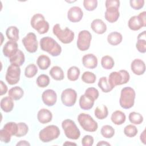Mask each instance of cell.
I'll return each mask as SVG.
<instances>
[{
  "instance_id": "1",
  "label": "cell",
  "mask_w": 146,
  "mask_h": 146,
  "mask_svg": "<svg viewBox=\"0 0 146 146\" xmlns=\"http://www.w3.org/2000/svg\"><path fill=\"white\" fill-rule=\"evenodd\" d=\"M40 47L42 50L47 52L52 56L59 55L62 52V47L52 38L43 37L40 40Z\"/></svg>"
},
{
  "instance_id": "2",
  "label": "cell",
  "mask_w": 146,
  "mask_h": 146,
  "mask_svg": "<svg viewBox=\"0 0 146 146\" xmlns=\"http://www.w3.org/2000/svg\"><path fill=\"white\" fill-rule=\"evenodd\" d=\"M106 11L104 13L105 19L110 23L116 22L119 17V8L120 1L118 0H107L105 2Z\"/></svg>"
},
{
  "instance_id": "3",
  "label": "cell",
  "mask_w": 146,
  "mask_h": 146,
  "mask_svg": "<svg viewBox=\"0 0 146 146\" xmlns=\"http://www.w3.org/2000/svg\"><path fill=\"white\" fill-rule=\"evenodd\" d=\"M136 93L133 88L131 87H125L121 89L119 103L124 109H129L132 107L135 103Z\"/></svg>"
},
{
  "instance_id": "4",
  "label": "cell",
  "mask_w": 146,
  "mask_h": 146,
  "mask_svg": "<svg viewBox=\"0 0 146 146\" xmlns=\"http://www.w3.org/2000/svg\"><path fill=\"white\" fill-rule=\"evenodd\" d=\"M53 34L58 38V39L64 44H68L72 42L74 39V33L68 29L66 27L62 29L59 24H55L52 28Z\"/></svg>"
},
{
  "instance_id": "5",
  "label": "cell",
  "mask_w": 146,
  "mask_h": 146,
  "mask_svg": "<svg viewBox=\"0 0 146 146\" xmlns=\"http://www.w3.org/2000/svg\"><path fill=\"white\" fill-rule=\"evenodd\" d=\"M130 79L128 72L125 70H121L119 71L112 72L108 77V83L113 88L116 86L122 85L127 83Z\"/></svg>"
},
{
  "instance_id": "6",
  "label": "cell",
  "mask_w": 146,
  "mask_h": 146,
  "mask_svg": "<svg viewBox=\"0 0 146 146\" xmlns=\"http://www.w3.org/2000/svg\"><path fill=\"white\" fill-rule=\"evenodd\" d=\"M60 129L55 125H50L41 129L39 133V138L43 143H48L57 139L60 135Z\"/></svg>"
},
{
  "instance_id": "7",
  "label": "cell",
  "mask_w": 146,
  "mask_h": 146,
  "mask_svg": "<svg viewBox=\"0 0 146 146\" xmlns=\"http://www.w3.org/2000/svg\"><path fill=\"white\" fill-rule=\"evenodd\" d=\"M31 27L40 34H44L49 30V23L44 19V17L39 13L34 14L30 21Z\"/></svg>"
},
{
  "instance_id": "8",
  "label": "cell",
  "mask_w": 146,
  "mask_h": 146,
  "mask_svg": "<svg viewBox=\"0 0 146 146\" xmlns=\"http://www.w3.org/2000/svg\"><path fill=\"white\" fill-rule=\"evenodd\" d=\"M62 127L66 136L72 140H77L80 136V132L75 123L71 119H65L62 123Z\"/></svg>"
},
{
  "instance_id": "9",
  "label": "cell",
  "mask_w": 146,
  "mask_h": 146,
  "mask_svg": "<svg viewBox=\"0 0 146 146\" xmlns=\"http://www.w3.org/2000/svg\"><path fill=\"white\" fill-rule=\"evenodd\" d=\"M78 120L82 128L87 132H95L98 129L97 122L88 114L81 113L78 116Z\"/></svg>"
},
{
  "instance_id": "10",
  "label": "cell",
  "mask_w": 146,
  "mask_h": 146,
  "mask_svg": "<svg viewBox=\"0 0 146 146\" xmlns=\"http://www.w3.org/2000/svg\"><path fill=\"white\" fill-rule=\"evenodd\" d=\"M92 39V35L88 30H82L79 33L76 46L78 49L80 51H84L87 50L91 44Z\"/></svg>"
},
{
  "instance_id": "11",
  "label": "cell",
  "mask_w": 146,
  "mask_h": 146,
  "mask_svg": "<svg viewBox=\"0 0 146 146\" xmlns=\"http://www.w3.org/2000/svg\"><path fill=\"white\" fill-rule=\"evenodd\" d=\"M21 68L20 66L11 64L7 69L5 75L6 82L10 85L17 84L20 80Z\"/></svg>"
},
{
  "instance_id": "12",
  "label": "cell",
  "mask_w": 146,
  "mask_h": 146,
  "mask_svg": "<svg viewBox=\"0 0 146 146\" xmlns=\"http://www.w3.org/2000/svg\"><path fill=\"white\" fill-rule=\"evenodd\" d=\"M128 27L133 31H137L146 26V12L143 11L138 15L131 17L128 22Z\"/></svg>"
},
{
  "instance_id": "13",
  "label": "cell",
  "mask_w": 146,
  "mask_h": 146,
  "mask_svg": "<svg viewBox=\"0 0 146 146\" xmlns=\"http://www.w3.org/2000/svg\"><path fill=\"white\" fill-rule=\"evenodd\" d=\"M26 50L30 53H34L38 50V43L36 35L34 33H29L22 40Z\"/></svg>"
},
{
  "instance_id": "14",
  "label": "cell",
  "mask_w": 146,
  "mask_h": 146,
  "mask_svg": "<svg viewBox=\"0 0 146 146\" xmlns=\"http://www.w3.org/2000/svg\"><path fill=\"white\" fill-rule=\"evenodd\" d=\"M60 98L63 104L67 107H72L76 103L77 93L72 88H66L62 91Z\"/></svg>"
},
{
  "instance_id": "15",
  "label": "cell",
  "mask_w": 146,
  "mask_h": 146,
  "mask_svg": "<svg viewBox=\"0 0 146 146\" xmlns=\"http://www.w3.org/2000/svg\"><path fill=\"white\" fill-rule=\"evenodd\" d=\"M42 99L45 105L49 107L53 106L57 101L56 93L53 90L47 89L42 93Z\"/></svg>"
},
{
  "instance_id": "16",
  "label": "cell",
  "mask_w": 146,
  "mask_h": 146,
  "mask_svg": "<svg viewBox=\"0 0 146 146\" xmlns=\"http://www.w3.org/2000/svg\"><path fill=\"white\" fill-rule=\"evenodd\" d=\"M83 16V12L80 7L78 6L71 7L67 12L68 19L73 23L78 22L81 21Z\"/></svg>"
},
{
  "instance_id": "17",
  "label": "cell",
  "mask_w": 146,
  "mask_h": 146,
  "mask_svg": "<svg viewBox=\"0 0 146 146\" xmlns=\"http://www.w3.org/2000/svg\"><path fill=\"white\" fill-rule=\"evenodd\" d=\"M18 50V46L17 42L9 40L5 44L2 51L5 56L10 58L15 55Z\"/></svg>"
},
{
  "instance_id": "18",
  "label": "cell",
  "mask_w": 146,
  "mask_h": 146,
  "mask_svg": "<svg viewBox=\"0 0 146 146\" xmlns=\"http://www.w3.org/2000/svg\"><path fill=\"white\" fill-rule=\"evenodd\" d=\"M131 68L132 72L137 75H143L145 71V64L140 59H134L131 64Z\"/></svg>"
},
{
  "instance_id": "19",
  "label": "cell",
  "mask_w": 146,
  "mask_h": 146,
  "mask_svg": "<svg viewBox=\"0 0 146 146\" xmlns=\"http://www.w3.org/2000/svg\"><path fill=\"white\" fill-rule=\"evenodd\" d=\"M83 66L90 69H94L98 66V58L93 54H87L82 58Z\"/></svg>"
},
{
  "instance_id": "20",
  "label": "cell",
  "mask_w": 146,
  "mask_h": 146,
  "mask_svg": "<svg viewBox=\"0 0 146 146\" xmlns=\"http://www.w3.org/2000/svg\"><path fill=\"white\" fill-rule=\"evenodd\" d=\"M94 102L95 100L86 94L81 95L79 100L80 108L84 110H89L91 109L94 105Z\"/></svg>"
},
{
  "instance_id": "21",
  "label": "cell",
  "mask_w": 146,
  "mask_h": 146,
  "mask_svg": "<svg viewBox=\"0 0 146 146\" xmlns=\"http://www.w3.org/2000/svg\"><path fill=\"white\" fill-rule=\"evenodd\" d=\"M37 119L41 124H47L52 120V112L46 108H42L38 112Z\"/></svg>"
},
{
  "instance_id": "22",
  "label": "cell",
  "mask_w": 146,
  "mask_h": 146,
  "mask_svg": "<svg viewBox=\"0 0 146 146\" xmlns=\"http://www.w3.org/2000/svg\"><path fill=\"white\" fill-rule=\"evenodd\" d=\"M92 30L98 34H103L107 30L106 24L100 19H95L91 23Z\"/></svg>"
},
{
  "instance_id": "23",
  "label": "cell",
  "mask_w": 146,
  "mask_h": 146,
  "mask_svg": "<svg viewBox=\"0 0 146 146\" xmlns=\"http://www.w3.org/2000/svg\"><path fill=\"white\" fill-rule=\"evenodd\" d=\"M146 31H144L140 33L137 36V40L136 44V47L139 52L145 53L146 52Z\"/></svg>"
},
{
  "instance_id": "24",
  "label": "cell",
  "mask_w": 146,
  "mask_h": 146,
  "mask_svg": "<svg viewBox=\"0 0 146 146\" xmlns=\"http://www.w3.org/2000/svg\"><path fill=\"white\" fill-rule=\"evenodd\" d=\"M1 108L5 112H11L14 106L13 99L9 96H5L1 100Z\"/></svg>"
},
{
  "instance_id": "25",
  "label": "cell",
  "mask_w": 146,
  "mask_h": 146,
  "mask_svg": "<svg viewBox=\"0 0 146 146\" xmlns=\"http://www.w3.org/2000/svg\"><path fill=\"white\" fill-rule=\"evenodd\" d=\"M111 121L116 125H121L123 124L126 119L125 115L121 111L117 110L114 111L111 116Z\"/></svg>"
},
{
  "instance_id": "26",
  "label": "cell",
  "mask_w": 146,
  "mask_h": 146,
  "mask_svg": "<svg viewBox=\"0 0 146 146\" xmlns=\"http://www.w3.org/2000/svg\"><path fill=\"white\" fill-rule=\"evenodd\" d=\"M123 40L122 35L117 31H113L110 33L107 36V41L108 43L112 46H116L120 44Z\"/></svg>"
},
{
  "instance_id": "27",
  "label": "cell",
  "mask_w": 146,
  "mask_h": 146,
  "mask_svg": "<svg viewBox=\"0 0 146 146\" xmlns=\"http://www.w3.org/2000/svg\"><path fill=\"white\" fill-rule=\"evenodd\" d=\"M9 61L11 64L21 66L25 61V55L21 50L18 49L16 54L9 58Z\"/></svg>"
},
{
  "instance_id": "28",
  "label": "cell",
  "mask_w": 146,
  "mask_h": 146,
  "mask_svg": "<svg viewBox=\"0 0 146 146\" xmlns=\"http://www.w3.org/2000/svg\"><path fill=\"white\" fill-rule=\"evenodd\" d=\"M49 74L51 78L55 80H62L64 78V74L61 67L55 66H53L50 70Z\"/></svg>"
},
{
  "instance_id": "29",
  "label": "cell",
  "mask_w": 146,
  "mask_h": 146,
  "mask_svg": "<svg viewBox=\"0 0 146 146\" xmlns=\"http://www.w3.org/2000/svg\"><path fill=\"white\" fill-rule=\"evenodd\" d=\"M36 64L40 70H47L51 64V60L48 56L41 55L38 56L36 60Z\"/></svg>"
},
{
  "instance_id": "30",
  "label": "cell",
  "mask_w": 146,
  "mask_h": 146,
  "mask_svg": "<svg viewBox=\"0 0 146 146\" xmlns=\"http://www.w3.org/2000/svg\"><path fill=\"white\" fill-rule=\"evenodd\" d=\"M19 31L16 26H9L6 30V35L10 40L17 42L19 39Z\"/></svg>"
},
{
  "instance_id": "31",
  "label": "cell",
  "mask_w": 146,
  "mask_h": 146,
  "mask_svg": "<svg viewBox=\"0 0 146 146\" xmlns=\"http://www.w3.org/2000/svg\"><path fill=\"white\" fill-rule=\"evenodd\" d=\"M24 94L23 89L19 86L12 87L8 91V95L14 100H19L22 98Z\"/></svg>"
},
{
  "instance_id": "32",
  "label": "cell",
  "mask_w": 146,
  "mask_h": 146,
  "mask_svg": "<svg viewBox=\"0 0 146 146\" xmlns=\"http://www.w3.org/2000/svg\"><path fill=\"white\" fill-rule=\"evenodd\" d=\"M95 117L100 120H103L106 118L108 115V108L104 104L100 105L96 107L94 111Z\"/></svg>"
},
{
  "instance_id": "33",
  "label": "cell",
  "mask_w": 146,
  "mask_h": 146,
  "mask_svg": "<svg viewBox=\"0 0 146 146\" xmlns=\"http://www.w3.org/2000/svg\"><path fill=\"white\" fill-rule=\"evenodd\" d=\"M80 70L76 66H71L67 70V78L70 81H76L80 75Z\"/></svg>"
},
{
  "instance_id": "34",
  "label": "cell",
  "mask_w": 146,
  "mask_h": 146,
  "mask_svg": "<svg viewBox=\"0 0 146 146\" xmlns=\"http://www.w3.org/2000/svg\"><path fill=\"white\" fill-rule=\"evenodd\" d=\"M98 85L103 92H110L113 90V88L109 84L107 78L106 76H103L99 79Z\"/></svg>"
},
{
  "instance_id": "35",
  "label": "cell",
  "mask_w": 146,
  "mask_h": 146,
  "mask_svg": "<svg viewBox=\"0 0 146 146\" xmlns=\"http://www.w3.org/2000/svg\"><path fill=\"white\" fill-rule=\"evenodd\" d=\"M115 64L113 59L109 55L103 56L101 59V65L106 70L112 69Z\"/></svg>"
},
{
  "instance_id": "36",
  "label": "cell",
  "mask_w": 146,
  "mask_h": 146,
  "mask_svg": "<svg viewBox=\"0 0 146 146\" xmlns=\"http://www.w3.org/2000/svg\"><path fill=\"white\" fill-rule=\"evenodd\" d=\"M100 133L104 137L110 139L112 137L115 135V129L111 125H104L102 126Z\"/></svg>"
},
{
  "instance_id": "37",
  "label": "cell",
  "mask_w": 146,
  "mask_h": 146,
  "mask_svg": "<svg viewBox=\"0 0 146 146\" xmlns=\"http://www.w3.org/2000/svg\"><path fill=\"white\" fill-rule=\"evenodd\" d=\"M128 119L129 121L134 124H140L143 121V117L141 114L134 111L130 112Z\"/></svg>"
},
{
  "instance_id": "38",
  "label": "cell",
  "mask_w": 146,
  "mask_h": 146,
  "mask_svg": "<svg viewBox=\"0 0 146 146\" xmlns=\"http://www.w3.org/2000/svg\"><path fill=\"white\" fill-rule=\"evenodd\" d=\"M96 77L95 74L90 71H85L82 75V80L83 82L88 84L94 83L96 81Z\"/></svg>"
},
{
  "instance_id": "39",
  "label": "cell",
  "mask_w": 146,
  "mask_h": 146,
  "mask_svg": "<svg viewBox=\"0 0 146 146\" xmlns=\"http://www.w3.org/2000/svg\"><path fill=\"white\" fill-rule=\"evenodd\" d=\"M36 83L38 87L44 88L48 86L50 83V78L46 74H40L38 76Z\"/></svg>"
},
{
  "instance_id": "40",
  "label": "cell",
  "mask_w": 146,
  "mask_h": 146,
  "mask_svg": "<svg viewBox=\"0 0 146 146\" xmlns=\"http://www.w3.org/2000/svg\"><path fill=\"white\" fill-rule=\"evenodd\" d=\"M38 72V68L34 64H30L27 65L25 70V75L28 78L34 77Z\"/></svg>"
},
{
  "instance_id": "41",
  "label": "cell",
  "mask_w": 146,
  "mask_h": 146,
  "mask_svg": "<svg viewBox=\"0 0 146 146\" xmlns=\"http://www.w3.org/2000/svg\"><path fill=\"white\" fill-rule=\"evenodd\" d=\"M138 132L136 127L132 124L126 125L124 128V133L128 137H135Z\"/></svg>"
},
{
  "instance_id": "42",
  "label": "cell",
  "mask_w": 146,
  "mask_h": 146,
  "mask_svg": "<svg viewBox=\"0 0 146 146\" xmlns=\"http://www.w3.org/2000/svg\"><path fill=\"white\" fill-rule=\"evenodd\" d=\"M17 124H18V132L15 135V136L22 137V136H25L29 131L28 125L25 123H23V122H20Z\"/></svg>"
},
{
  "instance_id": "43",
  "label": "cell",
  "mask_w": 146,
  "mask_h": 146,
  "mask_svg": "<svg viewBox=\"0 0 146 146\" xmlns=\"http://www.w3.org/2000/svg\"><path fill=\"white\" fill-rule=\"evenodd\" d=\"M3 128L6 129L11 136H15L18 132V124L15 122H8L4 125Z\"/></svg>"
},
{
  "instance_id": "44",
  "label": "cell",
  "mask_w": 146,
  "mask_h": 146,
  "mask_svg": "<svg viewBox=\"0 0 146 146\" xmlns=\"http://www.w3.org/2000/svg\"><path fill=\"white\" fill-rule=\"evenodd\" d=\"M83 6L87 11H91L94 10L98 6V1L96 0H84Z\"/></svg>"
},
{
  "instance_id": "45",
  "label": "cell",
  "mask_w": 146,
  "mask_h": 146,
  "mask_svg": "<svg viewBox=\"0 0 146 146\" xmlns=\"http://www.w3.org/2000/svg\"><path fill=\"white\" fill-rule=\"evenodd\" d=\"M11 135L5 129L3 128L0 130V140L2 142L8 143L11 140Z\"/></svg>"
},
{
  "instance_id": "46",
  "label": "cell",
  "mask_w": 146,
  "mask_h": 146,
  "mask_svg": "<svg viewBox=\"0 0 146 146\" xmlns=\"http://www.w3.org/2000/svg\"><path fill=\"white\" fill-rule=\"evenodd\" d=\"M84 94L91 96L95 100L98 98L99 95L98 90L96 88H94V87H89V88H87L85 91Z\"/></svg>"
},
{
  "instance_id": "47",
  "label": "cell",
  "mask_w": 146,
  "mask_h": 146,
  "mask_svg": "<svg viewBox=\"0 0 146 146\" xmlns=\"http://www.w3.org/2000/svg\"><path fill=\"white\" fill-rule=\"evenodd\" d=\"M145 1L144 0H131L129 4L131 7L135 10H140L143 7Z\"/></svg>"
},
{
  "instance_id": "48",
  "label": "cell",
  "mask_w": 146,
  "mask_h": 146,
  "mask_svg": "<svg viewBox=\"0 0 146 146\" xmlns=\"http://www.w3.org/2000/svg\"><path fill=\"white\" fill-rule=\"evenodd\" d=\"M94 139L91 135H85L82 139V144L83 146H91L93 145Z\"/></svg>"
},
{
  "instance_id": "49",
  "label": "cell",
  "mask_w": 146,
  "mask_h": 146,
  "mask_svg": "<svg viewBox=\"0 0 146 146\" xmlns=\"http://www.w3.org/2000/svg\"><path fill=\"white\" fill-rule=\"evenodd\" d=\"M0 95L2 96L7 92V87L2 80H0Z\"/></svg>"
},
{
  "instance_id": "50",
  "label": "cell",
  "mask_w": 146,
  "mask_h": 146,
  "mask_svg": "<svg viewBox=\"0 0 146 146\" xmlns=\"http://www.w3.org/2000/svg\"><path fill=\"white\" fill-rule=\"evenodd\" d=\"M140 140L141 141V142L143 144H145V129L141 133L140 136Z\"/></svg>"
},
{
  "instance_id": "51",
  "label": "cell",
  "mask_w": 146,
  "mask_h": 146,
  "mask_svg": "<svg viewBox=\"0 0 146 146\" xmlns=\"http://www.w3.org/2000/svg\"><path fill=\"white\" fill-rule=\"evenodd\" d=\"M16 145H30V144L26 140H21L16 144Z\"/></svg>"
},
{
  "instance_id": "52",
  "label": "cell",
  "mask_w": 146,
  "mask_h": 146,
  "mask_svg": "<svg viewBox=\"0 0 146 146\" xmlns=\"http://www.w3.org/2000/svg\"><path fill=\"white\" fill-rule=\"evenodd\" d=\"M97 145H111V144L106 141H100L97 144Z\"/></svg>"
},
{
  "instance_id": "53",
  "label": "cell",
  "mask_w": 146,
  "mask_h": 146,
  "mask_svg": "<svg viewBox=\"0 0 146 146\" xmlns=\"http://www.w3.org/2000/svg\"><path fill=\"white\" fill-rule=\"evenodd\" d=\"M63 145H76V144L74 143H71V142H69V141H66L63 144Z\"/></svg>"
}]
</instances>
